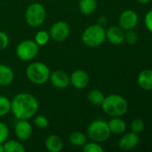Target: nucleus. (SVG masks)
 I'll return each instance as SVG.
<instances>
[{
    "label": "nucleus",
    "instance_id": "f257e3e1",
    "mask_svg": "<svg viewBox=\"0 0 152 152\" xmlns=\"http://www.w3.org/2000/svg\"><path fill=\"white\" fill-rule=\"evenodd\" d=\"M39 102L30 94L20 93L11 101V112L16 119H30L36 116Z\"/></svg>",
    "mask_w": 152,
    "mask_h": 152
},
{
    "label": "nucleus",
    "instance_id": "f03ea898",
    "mask_svg": "<svg viewBox=\"0 0 152 152\" xmlns=\"http://www.w3.org/2000/svg\"><path fill=\"white\" fill-rule=\"evenodd\" d=\"M101 107L103 111L110 117H121L128 110L126 100L119 94H110L105 97Z\"/></svg>",
    "mask_w": 152,
    "mask_h": 152
},
{
    "label": "nucleus",
    "instance_id": "7ed1b4c3",
    "mask_svg": "<svg viewBox=\"0 0 152 152\" xmlns=\"http://www.w3.org/2000/svg\"><path fill=\"white\" fill-rule=\"evenodd\" d=\"M26 77L34 85L45 84L50 77L49 68L42 62H32L26 68Z\"/></svg>",
    "mask_w": 152,
    "mask_h": 152
},
{
    "label": "nucleus",
    "instance_id": "20e7f679",
    "mask_svg": "<svg viewBox=\"0 0 152 152\" xmlns=\"http://www.w3.org/2000/svg\"><path fill=\"white\" fill-rule=\"evenodd\" d=\"M82 42L89 47H98L106 40V30L103 26L94 24L86 28L82 35Z\"/></svg>",
    "mask_w": 152,
    "mask_h": 152
},
{
    "label": "nucleus",
    "instance_id": "39448f33",
    "mask_svg": "<svg viewBox=\"0 0 152 152\" xmlns=\"http://www.w3.org/2000/svg\"><path fill=\"white\" fill-rule=\"evenodd\" d=\"M110 130L107 121L103 119H96L92 121L87 128L88 137L96 142H106L110 136Z\"/></svg>",
    "mask_w": 152,
    "mask_h": 152
},
{
    "label": "nucleus",
    "instance_id": "423d86ee",
    "mask_svg": "<svg viewBox=\"0 0 152 152\" xmlns=\"http://www.w3.org/2000/svg\"><path fill=\"white\" fill-rule=\"evenodd\" d=\"M46 20V9L39 3H33L28 6L25 12V20L30 27L37 28Z\"/></svg>",
    "mask_w": 152,
    "mask_h": 152
},
{
    "label": "nucleus",
    "instance_id": "0eeeda50",
    "mask_svg": "<svg viewBox=\"0 0 152 152\" xmlns=\"http://www.w3.org/2000/svg\"><path fill=\"white\" fill-rule=\"evenodd\" d=\"M15 53L20 60L23 61H29L33 60L38 55L39 45L35 41L24 40L17 45Z\"/></svg>",
    "mask_w": 152,
    "mask_h": 152
},
{
    "label": "nucleus",
    "instance_id": "6e6552de",
    "mask_svg": "<svg viewBox=\"0 0 152 152\" xmlns=\"http://www.w3.org/2000/svg\"><path fill=\"white\" fill-rule=\"evenodd\" d=\"M50 38L56 42L65 41L70 35V27L67 22L63 20H58L55 22L49 30Z\"/></svg>",
    "mask_w": 152,
    "mask_h": 152
},
{
    "label": "nucleus",
    "instance_id": "1a4fd4ad",
    "mask_svg": "<svg viewBox=\"0 0 152 152\" xmlns=\"http://www.w3.org/2000/svg\"><path fill=\"white\" fill-rule=\"evenodd\" d=\"M14 134L18 140L26 142L31 137L32 126L26 119H17L14 126Z\"/></svg>",
    "mask_w": 152,
    "mask_h": 152
},
{
    "label": "nucleus",
    "instance_id": "9d476101",
    "mask_svg": "<svg viewBox=\"0 0 152 152\" xmlns=\"http://www.w3.org/2000/svg\"><path fill=\"white\" fill-rule=\"evenodd\" d=\"M138 22V15L133 10L123 12L119 17V25L123 30L133 29Z\"/></svg>",
    "mask_w": 152,
    "mask_h": 152
},
{
    "label": "nucleus",
    "instance_id": "9b49d317",
    "mask_svg": "<svg viewBox=\"0 0 152 152\" xmlns=\"http://www.w3.org/2000/svg\"><path fill=\"white\" fill-rule=\"evenodd\" d=\"M90 77L88 73L82 69H77L70 77V84L77 89H83L88 86Z\"/></svg>",
    "mask_w": 152,
    "mask_h": 152
},
{
    "label": "nucleus",
    "instance_id": "f8f14e48",
    "mask_svg": "<svg viewBox=\"0 0 152 152\" xmlns=\"http://www.w3.org/2000/svg\"><path fill=\"white\" fill-rule=\"evenodd\" d=\"M49 79L51 84L58 89H65L70 84V77L62 70H56L50 73Z\"/></svg>",
    "mask_w": 152,
    "mask_h": 152
},
{
    "label": "nucleus",
    "instance_id": "ddd939ff",
    "mask_svg": "<svg viewBox=\"0 0 152 152\" xmlns=\"http://www.w3.org/2000/svg\"><path fill=\"white\" fill-rule=\"evenodd\" d=\"M139 143V136L135 133H127L125 135H123L119 142H118V147L123 151H130L135 148Z\"/></svg>",
    "mask_w": 152,
    "mask_h": 152
},
{
    "label": "nucleus",
    "instance_id": "4468645a",
    "mask_svg": "<svg viewBox=\"0 0 152 152\" xmlns=\"http://www.w3.org/2000/svg\"><path fill=\"white\" fill-rule=\"evenodd\" d=\"M106 39L113 45H121L125 41V33L120 27L112 26L106 30Z\"/></svg>",
    "mask_w": 152,
    "mask_h": 152
},
{
    "label": "nucleus",
    "instance_id": "2eb2a0df",
    "mask_svg": "<svg viewBox=\"0 0 152 152\" xmlns=\"http://www.w3.org/2000/svg\"><path fill=\"white\" fill-rule=\"evenodd\" d=\"M46 149L50 152H60L63 150L64 144L60 136L56 134H51L47 137L45 141Z\"/></svg>",
    "mask_w": 152,
    "mask_h": 152
},
{
    "label": "nucleus",
    "instance_id": "dca6fc26",
    "mask_svg": "<svg viewBox=\"0 0 152 152\" xmlns=\"http://www.w3.org/2000/svg\"><path fill=\"white\" fill-rule=\"evenodd\" d=\"M14 79L13 71L10 67L0 64V86H7L13 83Z\"/></svg>",
    "mask_w": 152,
    "mask_h": 152
},
{
    "label": "nucleus",
    "instance_id": "f3484780",
    "mask_svg": "<svg viewBox=\"0 0 152 152\" xmlns=\"http://www.w3.org/2000/svg\"><path fill=\"white\" fill-rule=\"evenodd\" d=\"M108 124L109 130L112 134H121L125 133V131L126 130V124L125 120H123L118 117H114L112 119H110L108 122Z\"/></svg>",
    "mask_w": 152,
    "mask_h": 152
},
{
    "label": "nucleus",
    "instance_id": "a211bd4d",
    "mask_svg": "<svg viewBox=\"0 0 152 152\" xmlns=\"http://www.w3.org/2000/svg\"><path fill=\"white\" fill-rule=\"evenodd\" d=\"M138 84L139 86L147 91L152 90V70L145 69L142 71L138 76Z\"/></svg>",
    "mask_w": 152,
    "mask_h": 152
},
{
    "label": "nucleus",
    "instance_id": "6ab92c4d",
    "mask_svg": "<svg viewBox=\"0 0 152 152\" xmlns=\"http://www.w3.org/2000/svg\"><path fill=\"white\" fill-rule=\"evenodd\" d=\"M97 0H80L79 8L82 13L84 15L92 14L97 9Z\"/></svg>",
    "mask_w": 152,
    "mask_h": 152
},
{
    "label": "nucleus",
    "instance_id": "aec40b11",
    "mask_svg": "<svg viewBox=\"0 0 152 152\" xmlns=\"http://www.w3.org/2000/svg\"><path fill=\"white\" fill-rule=\"evenodd\" d=\"M88 100L94 106H101L105 100L104 94L99 89H92L88 94Z\"/></svg>",
    "mask_w": 152,
    "mask_h": 152
},
{
    "label": "nucleus",
    "instance_id": "412c9836",
    "mask_svg": "<svg viewBox=\"0 0 152 152\" xmlns=\"http://www.w3.org/2000/svg\"><path fill=\"white\" fill-rule=\"evenodd\" d=\"M69 142L75 147H82L87 142V136L82 132H73L69 136Z\"/></svg>",
    "mask_w": 152,
    "mask_h": 152
},
{
    "label": "nucleus",
    "instance_id": "4be33fe9",
    "mask_svg": "<svg viewBox=\"0 0 152 152\" xmlns=\"http://www.w3.org/2000/svg\"><path fill=\"white\" fill-rule=\"evenodd\" d=\"M4 152H24L25 148L23 145L15 141V140H10V141H5L4 143Z\"/></svg>",
    "mask_w": 152,
    "mask_h": 152
},
{
    "label": "nucleus",
    "instance_id": "5701e85b",
    "mask_svg": "<svg viewBox=\"0 0 152 152\" xmlns=\"http://www.w3.org/2000/svg\"><path fill=\"white\" fill-rule=\"evenodd\" d=\"M49 39H50V35L46 30H39V32L36 33L34 37V41L37 43L39 46L46 45L48 43Z\"/></svg>",
    "mask_w": 152,
    "mask_h": 152
},
{
    "label": "nucleus",
    "instance_id": "b1692460",
    "mask_svg": "<svg viewBox=\"0 0 152 152\" xmlns=\"http://www.w3.org/2000/svg\"><path fill=\"white\" fill-rule=\"evenodd\" d=\"M11 112V101L4 96L0 95V117H4Z\"/></svg>",
    "mask_w": 152,
    "mask_h": 152
},
{
    "label": "nucleus",
    "instance_id": "393cba45",
    "mask_svg": "<svg viewBox=\"0 0 152 152\" xmlns=\"http://www.w3.org/2000/svg\"><path fill=\"white\" fill-rule=\"evenodd\" d=\"M82 150L84 152H103L104 149L99 144V142H86L82 146Z\"/></svg>",
    "mask_w": 152,
    "mask_h": 152
},
{
    "label": "nucleus",
    "instance_id": "a878e982",
    "mask_svg": "<svg viewBox=\"0 0 152 152\" xmlns=\"http://www.w3.org/2000/svg\"><path fill=\"white\" fill-rule=\"evenodd\" d=\"M144 129V122L141 118H135L131 123V131L135 134H141Z\"/></svg>",
    "mask_w": 152,
    "mask_h": 152
},
{
    "label": "nucleus",
    "instance_id": "bb28decb",
    "mask_svg": "<svg viewBox=\"0 0 152 152\" xmlns=\"http://www.w3.org/2000/svg\"><path fill=\"white\" fill-rule=\"evenodd\" d=\"M125 40H126L127 44L133 45L138 41V35L133 29L126 30V33L125 34Z\"/></svg>",
    "mask_w": 152,
    "mask_h": 152
},
{
    "label": "nucleus",
    "instance_id": "cd10ccee",
    "mask_svg": "<svg viewBox=\"0 0 152 152\" xmlns=\"http://www.w3.org/2000/svg\"><path fill=\"white\" fill-rule=\"evenodd\" d=\"M34 124L39 128H46V127L48 126L49 122H48V119L45 116L39 115V116H36L35 117V118H34Z\"/></svg>",
    "mask_w": 152,
    "mask_h": 152
},
{
    "label": "nucleus",
    "instance_id": "c85d7f7f",
    "mask_svg": "<svg viewBox=\"0 0 152 152\" xmlns=\"http://www.w3.org/2000/svg\"><path fill=\"white\" fill-rule=\"evenodd\" d=\"M9 135V129L7 126L0 121V143H4Z\"/></svg>",
    "mask_w": 152,
    "mask_h": 152
},
{
    "label": "nucleus",
    "instance_id": "c756f323",
    "mask_svg": "<svg viewBox=\"0 0 152 152\" xmlns=\"http://www.w3.org/2000/svg\"><path fill=\"white\" fill-rule=\"evenodd\" d=\"M9 44V37L6 33L0 31V51L5 49Z\"/></svg>",
    "mask_w": 152,
    "mask_h": 152
},
{
    "label": "nucleus",
    "instance_id": "7c9ffc66",
    "mask_svg": "<svg viewBox=\"0 0 152 152\" xmlns=\"http://www.w3.org/2000/svg\"><path fill=\"white\" fill-rule=\"evenodd\" d=\"M144 23H145L146 28L151 32H152V9L146 14L145 19H144Z\"/></svg>",
    "mask_w": 152,
    "mask_h": 152
},
{
    "label": "nucleus",
    "instance_id": "2f4dec72",
    "mask_svg": "<svg viewBox=\"0 0 152 152\" xmlns=\"http://www.w3.org/2000/svg\"><path fill=\"white\" fill-rule=\"evenodd\" d=\"M107 22H108V20H107V18H106V17H104V16L100 17V18H99V25H101V26L106 25V24H107Z\"/></svg>",
    "mask_w": 152,
    "mask_h": 152
},
{
    "label": "nucleus",
    "instance_id": "473e14b6",
    "mask_svg": "<svg viewBox=\"0 0 152 152\" xmlns=\"http://www.w3.org/2000/svg\"><path fill=\"white\" fill-rule=\"evenodd\" d=\"M151 0H138V2L139 3H141V4H147V3H149Z\"/></svg>",
    "mask_w": 152,
    "mask_h": 152
},
{
    "label": "nucleus",
    "instance_id": "72a5a7b5",
    "mask_svg": "<svg viewBox=\"0 0 152 152\" xmlns=\"http://www.w3.org/2000/svg\"><path fill=\"white\" fill-rule=\"evenodd\" d=\"M0 152H4V145H3V143H0Z\"/></svg>",
    "mask_w": 152,
    "mask_h": 152
}]
</instances>
